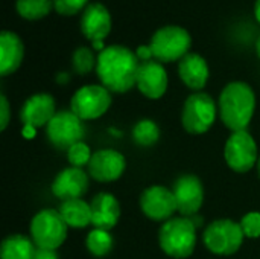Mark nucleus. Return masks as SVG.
Masks as SVG:
<instances>
[{
    "instance_id": "obj_1",
    "label": "nucleus",
    "mask_w": 260,
    "mask_h": 259,
    "mask_svg": "<svg viewBox=\"0 0 260 259\" xmlns=\"http://www.w3.org/2000/svg\"><path fill=\"white\" fill-rule=\"evenodd\" d=\"M139 67L137 55L120 44L108 46L98 55V76L102 85L114 93H125L136 85Z\"/></svg>"
},
{
    "instance_id": "obj_2",
    "label": "nucleus",
    "mask_w": 260,
    "mask_h": 259,
    "mask_svg": "<svg viewBox=\"0 0 260 259\" xmlns=\"http://www.w3.org/2000/svg\"><path fill=\"white\" fill-rule=\"evenodd\" d=\"M256 110V95L253 89L242 81H233L224 87L219 96V118L232 130L244 131L250 125Z\"/></svg>"
},
{
    "instance_id": "obj_3",
    "label": "nucleus",
    "mask_w": 260,
    "mask_h": 259,
    "mask_svg": "<svg viewBox=\"0 0 260 259\" xmlns=\"http://www.w3.org/2000/svg\"><path fill=\"white\" fill-rule=\"evenodd\" d=\"M158 244L171 258H189L197 246V227L187 217L171 218L158 231Z\"/></svg>"
},
{
    "instance_id": "obj_4",
    "label": "nucleus",
    "mask_w": 260,
    "mask_h": 259,
    "mask_svg": "<svg viewBox=\"0 0 260 259\" xmlns=\"http://www.w3.org/2000/svg\"><path fill=\"white\" fill-rule=\"evenodd\" d=\"M67 223L59 211L43 209L30 221V240L40 249H59L67 238Z\"/></svg>"
},
{
    "instance_id": "obj_5",
    "label": "nucleus",
    "mask_w": 260,
    "mask_h": 259,
    "mask_svg": "<svg viewBox=\"0 0 260 259\" xmlns=\"http://www.w3.org/2000/svg\"><path fill=\"white\" fill-rule=\"evenodd\" d=\"M244 237L245 235L239 223L229 218H221L212 221L206 227L203 234V241L212 253L230 256L241 249Z\"/></svg>"
},
{
    "instance_id": "obj_6",
    "label": "nucleus",
    "mask_w": 260,
    "mask_h": 259,
    "mask_svg": "<svg viewBox=\"0 0 260 259\" xmlns=\"http://www.w3.org/2000/svg\"><path fill=\"white\" fill-rule=\"evenodd\" d=\"M192 38L184 27L165 26L155 31L151 38V49L158 63L180 61L189 53Z\"/></svg>"
},
{
    "instance_id": "obj_7",
    "label": "nucleus",
    "mask_w": 260,
    "mask_h": 259,
    "mask_svg": "<svg viewBox=\"0 0 260 259\" xmlns=\"http://www.w3.org/2000/svg\"><path fill=\"white\" fill-rule=\"evenodd\" d=\"M216 113L218 108L213 98L204 92H195L186 99L183 105L181 122L187 133L204 134L215 124Z\"/></svg>"
},
{
    "instance_id": "obj_8",
    "label": "nucleus",
    "mask_w": 260,
    "mask_h": 259,
    "mask_svg": "<svg viewBox=\"0 0 260 259\" xmlns=\"http://www.w3.org/2000/svg\"><path fill=\"white\" fill-rule=\"evenodd\" d=\"M84 121L79 119L72 110L56 111L53 119L46 125V134L50 143L58 150L69 151L73 145L82 142L85 134Z\"/></svg>"
},
{
    "instance_id": "obj_9",
    "label": "nucleus",
    "mask_w": 260,
    "mask_h": 259,
    "mask_svg": "<svg viewBox=\"0 0 260 259\" xmlns=\"http://www.w3.org/2000/svg\"><path fill=\"white\" fill-rule=\"evenodd\" d=\"M224 157L232 171L238 174L251 171L259 160L257 143L254 137L247 130L232 133L225 142Z\"/></svg>"
},
{
    "instance_id": "obj_10",
    "label": "nucleus",
    "mask_w": 260,
    "mask_h": 259,
    "mask_svg": "<svg viewBox=\"0 0 260 259\" xmlns=\"http://www.w3.org/2000/svg\"><path fill=\"white\" fill-rule=\"evenodd\" d=\"M111 105V95L104 85H84L72 96L70 110L82 121H93L104 116Z\"/></svg>"
},
{
    "instance_id": "obj_11",
    "label": "nucleus",
    "mask_w": 260,
    "mask_h": 259,
    "mask_svg": "<svg viewBox=\"0 0 260 259\" xmlns=\"http://www.w3.org/2000/svg\"><path fill=\"white\" fill-rule=\"evenodd\" d=\"M140 209L149 220L160 223L171 220L178 212L174 192L161 185H152L142 192Z\"/></svg>"
},
{
    "instance_id": "obj_12",
    "label": "nucleus",
    "mask_w": 260,
    "mask_h": 259,
    "mask_svg": "<svg viewBox=\"0 0 260 259\" xmlns=\"http://www.w3.org/2000/svg\"><path fill=\"white\" fill-rule=\"evenodd\" d=\"M172 192L177 202V209L183 217L197 215L204 203V188L201 180L193 174L180 176L174 186Z\"/></svg>"
},
{
    "instance_id": "obj_13",
    "label": "nucleus",
    "mask_w": 260,
    "mask_h": 259,
    "mask_svg": "<svg viewBox=\"0 0 260 259\" xmlns=\"http://www.w3.org/2000/svg\"><path fill=\"white\" fill-rule=\"evenodd\" d=\"M126 168L125 156L116 150H99L93 153L88 163V174L96 182H114L122 177Z\"/></svg>"
},
{
    "instance_id": "obj_14",
    "label": "nucleus",
    "mask_w": 260,
    "mask_h": 259,
    "mask_svg": "<svg viewBox=\"0 0 260 259\" xmlns=\"http://www.w3.org/2000/svg\"><path fill=\"white\" fill-rule=\"evenodd\" d=\"M137 89L149 99H160L168 90V73L158 61L140 63L137 73Z\"/></svg>"
},
{
    "instance_id": "obj_15",
    "label": "nucleus",
    "mask_w": 260,
    "mask_h": 259,
    "mask_svg": "<svg viewBox=\"0 0 260 259\" xmlns=\"http://www.w3.org/2000/svg\"><path fill=\"white\" fill-rule=\"evenodd\" d=\"M88 191V176L81 168H66L52 182V194L66 202L81 198Z\"/></svg>"
},
{
    "instance_id": "obj_16",
    "label": "nucleus",
    "mask_w": 260,
    "mask_h": 259,
    "mask_svg": "<svg viewBox=\"0 0 260 259\" xmlns=\"http://www.w3.org/2000/svg\"><path fill=\"white\" fill-rule=\"evenodd\" d=\"M81 31L91 43H101L111 32V14L102 3H91L81 18Z\"/></svg>"
},
{
    "instance_id": "obj_17",
    "label": "nucleus",
    "mask_w": 260,
    "mask_h": 259,
    "mask_svg": "<svg viewBox=\"0 0 260 259\" xmlns=\"http://www.w3.org/2000/svg\"><path fill=\"white\" fill-rule=\"evenodd\" d=\"M56 114L55 110V99L49 93H37L32 95L21 107L20 119L23 125H30L35 128L47 125L53 116Z\"/></svg>"
},
{
    "instance_id": "obj_18",
    "label": "nucleus",
    "mask_w": 260,
    "mask_h": 259,
    "mask_svg": "<svg viewBox=\"0 0 260 259\" xmlns=\"http://www.w3.org/2000/svg\"><path fill=\"white\" fill-rule=\"evenodd\" d=\"M91 224L94 229L111 231L120 218V205L110 192H99L91 203Z\"/></svg>"
},
{
    "instance_id": "obj_19",
    "label": "nucleus",
    "mask_w": 260,
    "mask_h": 259,
    "mask_svg": "<svg viewBox=\"0 0 260 259\" xmlns=\"http://www.w3.org/2000/svg\"><path fill=\"white\" fill-rule=\"evenodd\" d=\"M181 81L192 90H201L209 81V64L200 53H187L178 63Z\"/></svg>"
},
{
    "instance_id": "obj_20",
    "label": "nucleus",
    "mask_w": 260,
    "mask_h": 259,
    "mask_svg": "<svg viewBox=\"0 0 260 259\" xmlns=\"http://www.w3.org/2000/svg\"><path fill=\"white\" fill-rule=\"evenodd\" d=\"M24 46L15 32L3 31L0 34V75H12L21 64Z\"/></svg>"
},
{
    "instance_id": "obj_21",
    "label": "nucleus",
    "mask_w": 260,
    "mask_h": 259,
    "mask_svg": "<svg viewBox=\"0 0 260 259\" xmlns=\"http://www.w3.org/2000/svg\"><path fill=\"white\" fill-rule=\"evenodd\" d=\"M58 211L69 227L84 229L91 224V206L82 198L66 200L61 203Z\"/></svg>"
},
{
    "instance_id": "obj_22",
    "label": "nucleus",
    "mask_w": 260,
    "mask_h": 259,
    "mask_svg": "<svg viewBox=\"0 0 260 259\" xmlns=\"http://www.w3.org/2000/svg\"><path fill=\"white\" fill-rule=\"evenodd\" d=\"M37 246L24 235L14 234L3 240L0 259H34Z\"/></svg>"
},
{
    "instance_id": "obj_23",
    "label": "nucleus",
    "mask_w": 260,
    "mask_h": 259,
    "mask_svg": "<svg viewBox=\"0 0 260 259\" xmlns=\"http://www.w3.org/2000/svg\"><path fill=\"white\" fill-rule=\"evenodd\" d=\"M85 246L93 256L104 258L113 249V237L110 235L108 231L93 229L85 238Z\"/></svg>"
},
{
    "instance_id": "obj_24",
    "label": "nucleus",
    "mask_w": 260,
    "mask_h": 259,
    "mask_svg": "<svg viewBox=\"0 0 260 259\" xmlns=\"http://www.w3.org/2000/svg\"><path fill=\"white\" fill-rule=\"evenodd\" d=\"M133 139L140 147H152L160 139V128L154 121L142 119L133 128Z\"/></svg>"
},
{
    "instance_id": "obj_25",
    "label": "nucleus",
    "mask_w": 260,
    "mask_h": 259,
    "mask_svg": "<svg viewBox=\"0 0 260 259\" xmlns=\"http://www.w3.org/2000/svg\"><path fill=\"white\" fill-rule=\"evenodd\" d=\"M53 8L52 0H17V11L26 20H40Z\"/></svg>"
},
{
    "instance_id": "obj_26",
    "label": "nucleus",
    "mask_w": 260,
    "mask_h": 259,
    "mask_svg": "<svg viewBox=\"0 0 260 259\" xmlns=\"http://www.w3.org/2000/svg\"><path fill=\"white\" fill-rule=\"evenodd\" d=\"M72 64H73V69H75L76 73L87 75L98 66V60H96L94 53L91 52V49H88L85 46H81L73 52Z\"/></svg>"
},
{
    "instance_id": "obj_27",
    "label": "nucleus",
    "mask_w": 260,
    "mask_h": 259,
    "mask_svg": "<svg viewBox=\"0 0 260 259\" xmlns=\"http://www.w3.org/2000/svg\"><path fill=\"white\" fill-rule=\"evenodd\" d=\"M91 156H93V153H91L90 147L87 143H84V142H79V143L73 145L67 151V159H69L70 165L75 166V168H81L84 165L88 166V163L91 160Z\"/></svg>"
},
{
    "instance_id": "obj_28",
    "label": "nucleus",
    "mask_w": 260,
    "mask_h": 259,
    "mask_svg": "<svg viewBox=\"0 0 260 259\" xmlns=\"http://www.w3.org/2000/svg\"><path fill=\"white\" fill-rule=\"evenodd\" d=\"M239 224L247 238H260V212H248Z\"/></svg>"
},
{
    "instance_id": "obj_29",
    "label": "nucleus",
    "mask_w": 260,
    "mask_h": 259,
    "mask_svg": "<svg viewBox=\"0 0 260 259\" xmlns=\"http://www.w3.org/2000/svg\"><path fill=\"white\" fill-rule=\"evenodd\" d=\"M53 8L61 15H75L78 14L88 0H52Z\"/></svg>"
},
{
    "instance_id": "obj_30",
    "label": "nucleus",
    "mask_w": 260,
    "mask_h": 259,
    "mask_svg": "<svg viewBox=\"0 0 260 259\" xmlns=\"http://www.w3.org/2000/svg\"><path fill=\"white\" fill-rule=\"evenodd\" d=\"M9 116H11V111H9V102L6 99L5 95L0 96V130H6L8 124H9Z\"/></svg>"
},
{
    "instance_id": "obj_31",
    "label": "nucleus",
    "mask_w": 260,
    "mask_h": 259,
    "mask_svg": "<svg viewBox=\"0 0 260 259\" xmlns=\"http://www.w3.org/2000/svg\"><path fill=\"white\" fill-rule=\"evenodd\" d=\"M136 55H137V58L143 63V61H151V58H154V53H152V49H151V46L148 44H142V46H139L137 47V50H136Z\"/></svg>"
},
{
    "instance_id": "obj_32",
    "label": "nucleus",
    "mask_w": 260,
    "mask_h": 259,
    "mask_svg": "<svg viewBox=\"0 0 260 259\" xmlns=\"http://www.w3.org/2000/svg\"><path fill=\"white\" fill-rule=\"evenodd\" d=\"M34 259H58L56 250H50V249H40L37 247Z\"/></svg>"
},
{
    "instance_id": "obj_33",
    "label": "nucleus",
    "mask_w": 260,
    "mask_h": 259,
    "mask_svg": "<svg viewBox=\"0 0 260 259\" xmlns=\"http://www.w3.org/2000/svg\"><path fill=\"white\" fill-rule=\"evenodd\" d=\"M35 133H37V128L35 127H30V125H24L23 130H21V134L26 139H32L35 136Z\"/></svg>"
},
{
    "instance_id": "obj_34",
    "label": "nucleus",
    "mask_w": 260,
    "mask_h": 259,
    "mask_svg": "<svg viewBox=\"0 0 260 259\" xmlns=\"http://www.w3.org/2000/svg\"><path fill=\"white\" fill-rule=\"evenodd\" d=\"M189 218L192 220V223H193V226H195L197 229L203 226V217H201V215L197 214V215H192V217H189Z\"/></svg>"
},
{
    "instance_id": "obj_35",
    "label": "nucleus",
    "mask_w": 260,
    "mask_h": 259,
    "mask_svg": "<svg viewBox=\"0 0 260 259\" xmlns=\"http://www.w3.org/2000/svg\"><path fill=\"white\" fill-rule=\"evenodd\" d=\"M254 14H256V18L259 20V23H260V0H256V5H254Z\"/></svg>"
},
{
    "instance_id": "obj_36",
    "label": "nucleus",
    "mask_w": 260,
    "mask_h": 259,
    "mask_svg": "<svg viewBox=\"0 0 260 259\" xmlns=\"http://www.w3.org/2000/svg\"><path fill=\"white\" fill-rule=\"evenodd\" d=\"M67 79H69L67 73H59L58 75V82H67Z\"/></svg>"
},
{
    "instance_id": "obj_37",
    "label": "nucleus",
    "mask_w": 260,
    "mask_h": 259,
    "mask_svg": "<svg viewBox=\"0 0 260 259\" xmlns=\"http://www.w3.org/2000/svg\"><path fill=\"white\" fill-rule=\"evenodd\" d=\"M256 52H257V55H259L260 58V37L259 40H257V43H256Z\"/></svg>"
},
{
    "instance_id": "obj_38",
    "label": "nucleus",
    "mask_w": 260,
    "mask_h": 259,
    "mask_svg": "<svg viewBox=\"0 0 260 259\" xmlns=\"http://www.w3.org/2000/svg\"><path fill=\"white\" fill-rule=\"evenodd\" d=\"M257 174H259V177H260V157H259V160H257Z\"/></svg>"
}]
</instances>
